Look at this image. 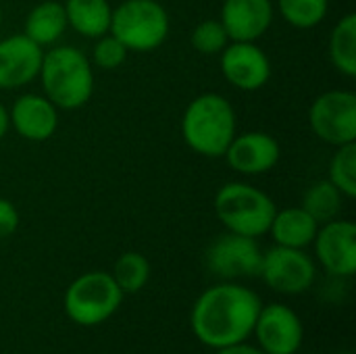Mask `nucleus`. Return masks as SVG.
Returning <instances> with one entry per match:
<instances>
[{"instance_id": "1", "label": "nucleus", "mask_w": 356, "mask_h": 354, "mask_svg": "<svg viewBox=\"0 0 356 354\" xmlns=\"http://www.w3.org/2000/svg\"><path fill=\"white\" fill-rule=\"evenodd\" d=\"M261 307V298L250 288L236 282H221L198 296L190 325L204 346L219 351L248 340Z\"/></svg>"}, {"instance_id": "2", "label": "nucleus", "mask_w": 356, "mask_h": 354, "mask_svg": "<svg viewBox=\"0 0 356 354\" xmlns=\"http://www.w3.org/2000/svg\"><path fill=\"white\" fill-rule=\"evenodd\" d=\"M42 94L58 111H77L94 94V65L86 52L75 46H50L40 67Z\"/></svg>"}, {"instance_id": "3", "label": "nucleus", "mask_w": 356, "mask_h": 354, "mask_svg": "<svg viewBox=\"0 0 356 354\" xmlns=\"http://www.w3.org/2000/svg\"><path fill=\"white\" fill-rule=\"evenodd\" d=\"M236 134V108L223 94L204 92L190 100L181 115V138L200 156L223 159Z\"/></svg>"}, {"instance_id": "4", "label": "nucleus", "mask_w": 356, "mask_h": 354, "mask_svg": "<svg viewBox=\"0 0 356 354\" xmlns=\"http://www.w3.org/2000/svg\"><path fill=\"white\" fill-rule=\"evenodd\" d=\"M273 198L246 182H229L215 194V215L227 232L261 238L269 234L275 217Z\"/></svg>"}, {"instance_id": "5", "label": "nucleus", "mask_w": 356, "mask_h": 354, "mask_svg": "<svg viewBox=\"0 0 356 354\" xmlns=\"http://www.w3.org/2000/svg\"><path fill=\"white\" fill-rule=\"evenodd\" d=\"M171 19L159 0H123L113 8L108 33L129 52H152L167 40Z\"/></svg>"}, {"instance_id": "6", "label": "nucleus", "mask_w": 356, "mask_h": 354, "mask_svg": "<svg viewBox=\"0 0 356 354\" xmlns=\"http://www.w3.org/2000/svg\"><path fill=\"white\" fill-rule=\"evenodd\" d=\"M123 303V292L106 271H88L75 277L63 298L67 317L81 325L94 328L111 319Z\"/></svg>"}, {"instance_id": "7", "label": "nucleus", "mask_w": 356, "mask_h": 354, "mask_svg": "<svg viewBox=\"0 0 356 354\" xmlns=\"http://www.w3.org/2000/svg\"><path fill=\"white\" fill-rule=\"evenodd\" d=\"M313 134L330 144L344 146L356 142V94L350 90H327L309 108Z\"/></svg>"}, {"instance_id": "8", "label": "nucleus", "mask_w": 356, "mask_h": 354, "mask_svg": "<svg viewBox=\"0 0 356 354\" xmlns=\"http://www.w3.org/2000/svg\"><path fill=\"white\" fill-rule=\"evenodd\" d=\"M263 250L257 238L225 232L217 236L204 252L207 269L223 282H236L242 277H257L261 271Z\"/></svg>"}, {"instance_id": "9", "label": "nucleus", "mask_w": 356, "mask_h": 354, "mask_svg": "<svg viewBox=\"0 0 356 354\" xmlns=\"http://www.w3.org/2000/svg\"><path fill=\"white\" fill-rule=\"evenodd\" d=\"M259 277L267 284V288L280 294L298 296L315 284L317 265L307 250L275 244L263 252Z\"/></svg>"}, {"instance_id": "10", "label": "nucleus", "mask_w": 356, "mask_h": 354, "mask_svg": "<svg viewBox=\"0 0 356 354\" xmlns=\"http://www.w3.org/2000/svg\"><path fill=\"white\" fill-rule=\"evenodd\" d=\"M219 65L225 81L240 92H257L271 79V61L257 42H229Z\"/></svg>"}, {"instance_id": "11", "label": "nucleus", "mask_w": 356, "mask_h": 354, "mask_svg": "<svg viewBox=\"0 0 356 354\" xmlns=\"http://www.w3.org/2000/svg\"><path fill=\"white\" fill-rule=\"evenodd\" d=\"M252 334L265 354H296L305 340L300 317L282 303L261 307Z\"/></svg>"}, {"instance_id": "12", "label": "nucleus", "mask_w": 356, "mask_h": 354, "mask_svg": "<svg viewBox=\"0 0 356 354\" xmlns=\"http://www.w3.org/2000/svg\"><path fill=\"white\" fill-rule=\"evenodd\" d=\"M319 265L334 277L356 273V225L348 219H334L319 225L313 240Z\"/></svg>"}, {"instance_id": "13", "label": "nucleus", "mask_w": 356, "mask_h": 354, "mask_svg": "<svg viewBox=\"0 0 356 354\" xmlns=\"http://www.w3.org/2000/svg\"><path fill=\"white\" fill-rule=\"evenodd\" d=\"M280 142L267 131L236 134L223 159L240 175H265L280 163Z\"/></svg>"}, {"instance_id": "14", "label": "nucleus", "mask_w": 356, "mask_h": 354, "mask_svg": "<svg viewBox=\"0 0 356 354\" xmlns=\"http://www.w3.org/2000/svg\"><path fill=\"white\" fill-rule=\"evenodd\" d=\"M44 48L25 33H13L0 40V90H19L38 79Z\"/></svg>"}, {"instance_id": "15", "label": "nucleus", "mask_w": 356, "mask_h": 354, "mask_svg": "<svg viewBox=\"0 0 356 354\" xmlns=\"http://www.w3.org/2000/svg\"><path fill=\"white\" fill-rule=\"evenodd\" d=\"M273 15V0H223L219 21L229 42H259L269 31Z\"/></svg>"}, {"instance_id": "16", "label": "nucleus", "mask_w": 356, "mask_h": 354, "mask_svg": "<svg viewBox=\"0 0 356 354\" xmlns=\"http://www.w3.org/2000/svg\"><path fill=\"white\" fill-rule=\"evenodd\" d=\"M10 127L29 142H46L58 129V108L35 92L21 94L8 108Z\"/></svg>"}, {"instance_id": "17", "label": "nucleus", "mask_w": 356, "mask_h": 354, "mask_svg": "<svg viewBox=\"0 0 356 354\" xmlns=\"http://www.w3.org/2000/svg\"><path fill=\"white\" fill-rule=\"evenodd\" d=\"M319 223L302 207H290V209L275 211L269 234L277 246L307 250V246L313 244Z\"/></svg>"}, {"instance_id": "18", "label": "nucleus", "mask_w": 356, "mask_h": 354, "mask_svg": "<svg viewBox=\"0 0 356 354\" xmlns=\"http://www.w3.org/2000/svg\"><path fill=\"white\" fill-rule=\"evenodd\" d=\"M67 15L63 2L56 0H44L38 2L25 17L23 33L35 42L40 48L54 46L67 31Z\"/></svg>"}, {"instance_id": "19", "label": "nucleus", "mask_w": 356, "mask_h": 354, "mask_svg": "<svg viewBox=\"0 0 356 354\" xmlns=\"http://www.w3.org/2000/svg\"><path fill=\"white\" fill-rule=\"evenodd\" d=\"M67 25L81 38L96 40L108 33L113 6L108 0H65Z\"/></svg>"}, {"instance_id": "20", "label": "nucleus", "mask_w": 356, "mask_h": 354, "mask_svg": "<svg viewBox=\"0 0 356 354\" xmlns=\"http://www.w3.org/2000/svg\"><path fill=\"white\" fill-rule=\"evenodd\" d=\"M330 61L346 77H356V15L346 13L332 29Z\"/></svg>"}, {"instance_id": "21", "label": "nucleus", "mask_w": 356, "mask_h": 354, "mask_svg": "<svg viewBox=\"0 0 356 354\" xmlns=\"http://www.w3.org/2000/svg\"><path fill=\"white\" fill-rule=\"evenodd\" d=\"M342 202H344L342 192H340L330 179H317V182H313V184L307 188L300 207H302L319 225H323V223L334 221V219L340 217Z\"/></svg>"}, {"instance_id": "22", "label": "nucleus", "mask_w": 356, "mask_h": 354, "mask_svg": "<svg viewBox=\"0 0 356 354\" xmlns=\"http://www.w3.org/2000/svg\"><path fill=\"white\" fill-rule=\"evenodd\" d=\"M113 280L121 288L123 294H136L140 292L148 280H150V263L144 255L140 252H123L113 267Z\"/></svg>"}, {"instance_id": "23", "label": "nucleus", "mask_w": 356, "mask_h": 354, "mask_svg": "<svg viewBox=\"0 0 356 354\" xmlns=\"http://www.w3.org/2000/svg\"><path fill=\"white\" fill-rule=\"evenodd\" d=\"M282 19L296 29H313L330 13V0H275Z\"/></svg>"}, {"instance_id": "24", "label": "nucleus", "mask_w": 356, "mask_h": 354, "mask_svg": "<svg viewBox=\"0 0 356 354\" xmlns=\"http://www.w3.org/2000/svg\"><path fill=\"white\" fill-rule=\"evenodd\" d=\"M327 179L342 192L346 200L356 196V142L336 146V152L330 161Z\"/></svg>"}, {"instance_id": "25", "label": "nucleus", "mask_w": 356, "mask_h": 354, "mask_svg": "<svg viewBox=\"0 0 356 354\" xmlns=\"http://www.w3.org/2000/svg\"><path fill=\"white\" fill-rule=\"evenodd\" d=\"M190 42L196 52L213 56L221 54V50L229 44V35L219 19H204L192 29Z\"/></svg>"}, {"instance_id": "26", "label": "nucleus", "mask_w": 356, "mask_h": 354, "mask_svg": "<svg viewBox=\"0 0 356 354\" xmlns=\"http://www.w3.org/2000/svg\"><path fill=\"white\" fill-rule=\"evenodd\" d=\"M127 54H129V50L113 33H104L94 40L90 61L94 67H98L102 71H115L127 61Z\"/></svg>"}, {"instance_id": "27", "label": "nucleus", "mask_w": 356, "mask_h": 354, "mask_svg": "<svg viewBox=\"0 0 356 354\" xmlns=\"http://www.w3.org/2000/svg\"><path fill=\"white\" fill-rule=\"evenodd\" d=\"M19 223H21V217H19L17 207L8 198L0 196V240L13 236L17 232Z\"/></svg>"}, {"instance_id": "28", "label": "nucleus", "mask_w": 356, "mask_h": 354, "mask_svg": "<svg viewBox=\"0 0 356 354\" xmlns=\"http://www.w3.org/2000/svg\"><path fill=\"white\" fill-rule=\"evenodd\" d=\"M215 354H265L261 348L257 346H250L246 342H240V344H232V346H225V348H219Z\"/></svg>"}, {"instance_id": "29", "label": "nucleus", "mask_w": 356, "mask_h": 354, "mask_svg": "<svg viewBox=\"0 0 356 354\" xmlns=\"http://www.w3.org/2000/svg\"><path fill=\"white\" fill-rule=\"evenodd\" d=\"M10 129V119H8V108L0 102V140L8 134Z\"/></svg>"}, {"instance_id": "30", "label": "nucleus", "mask_w": 356, "mask_h": 354, "mask_svg": "<svg viewBox=\"0 0 356 354\" xmlns=\"http://www.w3.org/2000/svg\"><path fill=\"white\" fill-rule=\"evenodd\" d=\"M0 27H2V4H0Z\"/></svg>"}, {"instance_id": "31", "label": "nucleus", "mask_w": 356, "mask_h": 354, "mask_svg": "<svg viewBox=\"0 0 356 354\" xmlns=\"http://www.w3.org/2000/svg\"><path fill=\"white\" fill-rule=\"evenodd\" d=\"M342 354H353V353H342Z\"/></svg>"}]
</instances>
